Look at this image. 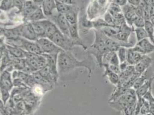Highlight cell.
Listing matches in <instances>:
<instances>
[{
  "mask_svg": "<svg viewBox=\"0 0 154 115\" xmlns=\"http://www.w3.org/2000/svg\"><path fill=\"white\" fill-rule=\"evenodd\" d=\"M83 67L88 70L89 78L95 68L93 58L88 56L83 60H78L71 51H63L60 52L58 57V70L59 76L67 74L77 68Z\"/></svg>",
  "mask_w": 154,
  "mask_h": 115,
  "instance_id": "1",
  "label": "cell"
},
{
  "mask_svg": "<svg viewBox=\"0 0 154 115\" xmlns=\"http://www.w3.org/2000/svg\"><path fill=\"white\" fill-rule=\"evenodd\" d=\"M63 51H71L72 47L76 45L74 41L70 37L64 35L60 30L49 39Z\"/></svg>",
  "mask_w": 154,
  "mask_h": 115,
  "instance_id": "2",
  "label": "cell"
},
{
  "mask_svg": "<svg viewBox=\"0 0 154 115\" xmlns=\"http://www.w3.org/2000/svg\"><path fill=\"white\" fill-rule=\"evenodd\" d=\"M36 42L42 51V54L59 55L60 52L63 51L50 39L47 38L38 39Z\"/></svg>",
  "mask_w": 154,
  "mask_h": 115,
  "instance_id": "3",
  "label": "cell"
},
{
  "mask_svg": "<svg viewBox=\"0 0 154 115\" xmlns=\"http://www.w3.org/2000/svg\"><path fill=\"white\" fill-rule=\"evenodd\" d=\"M48 19L51 20L57 26L58 29L63 33L70 37V23L66 19L65 15L58 13L57 12V13H54L51 17H50Z\"/></svg>",
  "mask_w": 154,
  "mask_h": 115,
  "instance_id": "4",
  "label": "cell"
},
{
  "mask_svg": "<svg viewBox=\"0 0 154 115\" xmlns=\"http://www.w3.org/2000/svg\"><path fill=\"white\" fill-rule=\"evenodd\" d=\"M19 28L20 37L33 42H36L38 40L31 22L19 26Z\"/></svg>",
  "mask_w": 154,
  "mask_h": 115,
  "instance_id": "5",
  "label": "cell"
},
{
  "mask_svg": "<svg viewBox=\"0 0 154 115\" xmlns=\"http://www.w3.org/2000/svg\"><path fill=\"white\" fill-rule=\"evenodd\" d=\"M152 62L151 58L148 57L147 55H144L141 60L134 66L136 73L139 75L143 74L147 71L152 64Z\"/></svg>",
  "mask_w": 154,
  "mask_h": 115,
  "instance_id": "6",
  "label": "cell"
},
{
  "mask_svg": "<svg viewBox=\"0 0 154 115\" xmlns=\"http://www.w3.org/2000/svg\"><path fill=\"white\" fill-rule=\"evenodd\" d=\"M122 9L124 18L128 25L130 26H133L134 20L137 16L135 12V7H132L128 4L122 7Z\"/></svg>",
  "mask_w": 154,
  "mask_h": 115,
  "instance_id": "7",
  "label": "cell"
},
{
  "mask_svg": "<svg viewBox=\"0 0 154 115\" xmlns=\"http://www.w3.org/2000/svg\"><path fill=\"white\" fill-rule=\"evenodd\" d=\"M13 86L12 76L7 69L2 71L1 75V88L8 90L11 92Z\"/></svg>",
  "mask_w": 154,
  "mask_h": 115,
  "instance_id": "8",
  "label": "cell"
},
{
  "mask_svg": "<svg viewBox=\"0 0 154 115\" xmlns=\"http://www.w3.org/2000/svg\"><path fill=\"white\" fill-rule=\"evenodd\" d=\"M42 8L47 18L51 17L54 13L55 9H57L55 0H44L42 3Z\"/></svg>",
  "mask_w": 154,
  "mask_h": 115,
  "instance_id": "9",
  "label": "cell"
},
{
  "mask_svg": "<svg viewBox=\"0 0 154 115\" xmlns=\"http://www.w3.org/2000/svg\"><path fill=\"white\" fill-rule=\"evenodd\" d=\"M144 55H143L140 53L134 51L132 47L128 48L127 51V62L129 64L135 66L137 63H138Z\"/></svg>",
  "mask_w": 154,
  "mask_h": 115,
  "instance_id": "10",
  "label": "cell"
},
{
  "mask_svg": "<svg viewBox=\"0 0 154 115\" xmlns=\"http://www.w3.org/2000/svg\"><path fill=\"white\" fill-rule=\"evenodd\" d=\"M136 45L141 48L144 55H147L154 52V44L148 38L136 42Z\"/></svg>",
  "mask_w": 154,
  "mask_h": 115,
  "instance_id": "11",
  "label": "cell"
},
{
  "mask_svg": "<svg viewBox=\"0 0 154 115\" xmlns=\"http://www.w3.org/2000/svg\"><path fill=\"white\" fill-rule=\"evenodd\" d=\"M103 67L105 68V71L103 74V77H106L110 83L117 86L120 82V75L110 70L109 66H106Z\"/></svg>",
  "mask_w": 154,
  "mask_h": 115,
  "instance_id": "12",
  "label": "cell"
},
{
  "mask_svg": "<svg viewBox=\"0 0 154 115\" xmlns=\"http://www.w3.org/2000/svg\"><path fill=\"white\" fill-rule=\"evenodd\" d=\"M42 22L45 27V36L47 38H51L56 32L59 30L57 26L50 19L43 20H42Z\"/></svg>",
  "mask_w": 154,
  "mask_h": 115,
  "instance_id": "13",
  "label": "cell"
},
{
  "mask_svg": "<svg viewBox=\"0 0 154 115\" xmlns=\"http://www.w3.org/2000/svg\"><path fill=\"white\" fill-rule=\"evenodd\" d=\"M154 81V76L148 78L144 83L139 89L136 90V94L137 98H141L145 96L148 91L152 87V84Z\"/></svg>",
  "mask_w": 154,
  "mask_h": 115,
  "instance_id": "14",
  "label": "cell"
},
{
  "mask_svg": "<svg viewBox=\"0 0 154 115\" xmlns=\"http://www.w3.org/2000/svg\"><path fill=\"white\" fill-rule=\"evenodd\" d=\"M5 47L8 52L14 57L18 58H26V51L21 48L13 46L11 45H6Z\"/></svg>",
  "mask_w": 154,
  "mask_h": 115,
  "instance_id": "15",
  "label": "cell"
},
{
  "mask_svg": "<svg viewBox=\"0 0 154 115\" xmlns=\"http://www.w3.org/2000/svg\"><path fill=\"white\" fill-rule=\"evenodd\" d=\"M38 7L34 1L33 2L32 1L28 0L26 2H24L23 7V13L26 19L27 20Z\"/></svg>",
  "mask_w": 154,
  "mask_h": 115,
  "instance_id": "16",
  "label": "cell"
},
{
  "mask_svg": "<svg viewBox=\"0 0 154 115\" xmlns=\"http://www.w3.org/2000/svg\"><path fill=\"white\" fill-rule=\"evenodd\" d=\"M31 23L38 39L46 38L45 27L42 22V20L32 22Z\"/></svg>",
  "mask_w": 154,
  "mask_h": 115,
  "instance_id": "17",
  "label": "cell"
},
{
  "mask_svg": "<svg viewBox=\"0 0 154 115\" xmlns=\"http://www.w3.org/2000/svg\"><path fill=\"white\" fill-rule=\"evenodd\" d=\"M45 19H47V18L43 12L42 7H40L27 19L31 23Z\"/></svg>",
  "mask_w": 154,
  "mask_h": 115,
  "instance_id": "18",
  "label": "cell"
},
{
  "mask_svg": "<svg viewBox=\"0 0 154 115\" xmlns=\"http://www.w3.org/2000/svg\"><path fill=\"white\" fill-rule=\"evenodd\" d=\"M56 1V5H57V11L58 13L63 14L65 15L66 14L70 12L71 10L74 9V7L72 6L70 4H65L63 2H59L57 0Z\"/></svg>",
  "mask_w": 154,
  "mask_h": 115,
  "instance_id": "19",
  "label": "cell"
},
{
  "mask_svg": "<svg viewBox=\"0 0 154 115\" xmlns=\"http://www.w3.org/2000/svg\"><path fill=\"white\" fill-rule=\"evenodd\" d=\"M65 16L70 24H78V11L76 8L74 7V9L71 10L70 12L66 14Z\"/></svg>",
  "mask_w": 154,
  "mask_h": 115,
  "instance_id": "20",
  "label": "cell"
},
{
  "mask_svg": "<svg viewBox=\"0 0 154 115\" xmlns=\"http://www.w3.org/2000/svg\"><path fill=\"white\" fill-rule=\"evenodd\" d=\"M144 28L147 32L148 39L154 44V24L151 20H146Z\"/></svg>",
  "mask_w": 154,
  "mask_h": 115,
  "instance_id": "21",
  "label": "cell"
},
{
  "mask_svg": "<svg viewBox=\"0 0 154 115\" xmlns=\"http://www.w3.org/2000/svg\"><path fill=\"white\" fill-rule=\"evenodd\" d=\"M137 42L141 41L144 39L148 38L147 32L144 28H135L134 30Z\"/></svg>",
  "mask_w": 154,
  "mask_h": 115,
  "instance_id": "22",
  "label": "cell"
},
{
  "mask_svg": "<svg viewBox=\"0 0 154 115\" xmlns=\"http://www.w3.org/2000/svg\"><path fill=\"white\" fill-rule=\"evenodd\" d=\"M147 71L136 78L132 86L134 89L136 90L139 89L148 79L147 78Z\"/></svg>",
  "mask_w": 154,
  "mask_h": 115,
  "instance_id": "23",
  "label": "cell"
},
{
  "mask_svg": "<svg viewBox=\"0 0 154 115\" xmlns=\"http://www.w3.org/2000/svg\"><path fill=\"white\" fill-rule=\"evenodd\" d=\"M127 51H128V48L123 46L120 47L116 51V53L117 54L118 57L119 58L120 63L125 62L127 61Z\"/></svg>",
  "mask_w": 154,
  "mask_h": 115,
  "instance_id": "24",
  "label": "cell"
},
{
  "mask_svg": "<svg viewBox=\"0 0 154 115\" xmlns=\"http://www.w3.org/2000/svg\"><path fill=\"white\" fill-rule=\"evenodd\" d=\"M1 97L2 100L1 102L4 104V105H5L11 97L10 91L3 88H1Z\"/></svg>",
  "mask_w": 154,
  "mask_h": 115,
  "instance_id": "25",
  "label": "cell"
},
{
  "mask_svg": "<svg viewBox=\"0 0 154 115\" xmlns=\"http://www.w3.org/2000/svg\"><path fill=\"white\" fill-rule=\"evenodd\" d=\"M13 6V0H2L1 4V9L8 11Z\"/></svg>",
  "mask_w": 154,
  "mask_h": 115,
  "instance_id": "26",
  "label": "cell"
},
{
  "mask_svg": "<svg viewBox=\"0 0 154 115\" xmlns=\"http://www.w3.org/2000/svg\"><path fill=\"white\" fill-rule=\"evenodd\" d=\"M145 23L146 20L143 17L137 16L134 20V26H135V28H144L145 26Z\"/></svg>",
  "mask_w": 154,
  "mask_h": 115,
  "instance_id": "27",
  "label": "cell"
},
{
  "mask_svg": "<svg viewBox=\"0 0 154 115\" xmlns=\"http://www.w3.org/2000/svg\"><path fill=\"white\" fill-rule=\"evenodd\" d=\"M149 110H150V104L148 101L146 100L140 109L139 115H147L148 113H149Z\"/></svg>",
  "mask_w": 154,
  "mask_h": 115,
  "instance_id": "28",
  "label": "cell"
},
{
  "mask_svg": "<svg viewBox=\"0 0 154 115\" xmlns=\"http://www.w3.org/2000/svg\"><path fill=\"white\" fill-rule=\"evenodd\" d=\"M120 64V61L119 60V58L117 56L116 52H115L112 56L109 64L114 65V66H119Z\"/></svg>",
  "mask_w": 154,
  "mask_h": 115,
  "instance_id": "29",
  "label": "cell"
},
{
  "mask_svg": "<svg viewBox=\"0 0 154 115\" xmlns=\"http://www.w3.org/2000/svg\"><path fill=\"white\" fill-rule=\"evenodd\" d=\"M113 2L120 7H122L128 4V0H113Z\"/></svg>",
  "mask_w": 154,
  "mask_h": 115,
  "instance_id": "30",
  "label": "cell"
},
{
  "mask_svg": "<svg viewBox=\"0 0 154 115\" xmlns=\"http://www.w3.org/2000/svg\"><path fill=\"white\" fill-rule=\"evenodd\" d=\"M141 0H128V4L132 7H138L141 2Z\"/></svg>",
  "mask_w": 154,
  "mask_h": 115,
  "instance_id": "31",
  "label": "cell"
},
{
  "mask_svg": "<svg viewBox=\"0 0 154 115\" xmlns=\"http://www.w3.org/2000/svg\"><path fill=\"white\" fill-rule=\"evenodd\" d=\"M59 2H63L65 4H72V0H57Z\"/></svg>",
  "mask_w": 154,
  "mask_h": 115,
  "instance_id": "32",
  "label": "cell"
},
{
  "mask_svg": "<svg viewBox=\"0 0 154 115\" xmlns=\"http://www.w3.org/2000/svg\"><path fill=\"white\" fill-rule=\"evenodd\" d=\"M44 0H33V1L36 3V4H39V3H42L43 1Z\"/></svg>",
  "mask_w": 154,
  "mask_h": 115,
  "instance_id": "33",
  "label": "cell"
},
{
  "mask_svg": "<svg viewBox=\"0 0 154 115\" xmlns=\"http://www.w3.org/2000/svg\"><path fill=\"white\" fill-rule=\"evenodd\" d=\"M152 115L151 114H150V113H148L147 115Z\"/></svg>",
  "mask_w": 154,
  "mask_h": 115,
  "instance_id": "34",
  "label": "cell"
}]
</instances>
